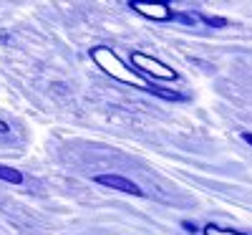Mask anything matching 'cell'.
Instances as JSON below:
<instances>
[{
	"mask_svg": "<svg viewBox=\"0 0 252 235\" xmlns=\"http://www.w3.org/2000/svg\"><path fill=\"white\" fill-rule=\"evenodd\" d=\"M131 61H134V66L139 69V71H144V74H152V76H157V78H177V74L172 71V69H166L164 63H159L157 58H152V56H144V53H131Z\"/></svg>",
	"mask_w": 252,
	"mask_h": 235,
	"instance_id": "obj_1",
	"label": "cell"
},
{
	"mask_svg": "<svg viewBox=\"0 0 252 235\" xmlns=\"http://www.w3.org/2000/svg\"><path fill=\"white\" fill-rule=\"evenodd\" d=\"M98 185L103 187H111V190H119V192H129V195H141V187L134 185L131 180H126L121 175H98L96 177Z\"/></svg>",
	"mask_w": 252,
	"mask_h": 235,
	"instance_id": "obj_2",
	"label": "cell"
},
{
	"mask_svg": "<svg viewBox=\"0 0 252 235\" xmlns=\"http://www.w3.org/2000/svg\"><path fill=\"white\" fill-rule=\"evenodd\" d=\"M131 8L134 10H139V13H144V15H149V18H157V20H166V18H174V13L166 8V5H161V8H149L146 3H131Z\"/></svg>",
	"mask_w": 252,
	"mask_h": 235,
	"instance_id": "obj_3",
	"label": "cell"
},
{
	"mask_svg": "<svg viewBox=\"0 0 252 235\" xmlns=\"http://www.w3.org/2000/svg\"><path fill=\"white\" fill-rule=\"evenodd\" d=\"M0 180L13 182V185H20V182H23V175H20L18 169H13V167H3V164H0Z\"/></svg>",
	"mask_w": 252,
	"mask_h": 235,
	"instance_id": "obj_4",
	"label": "cell"
},
{
	"mask_svg": "<svg viewBox=\"0 0 252 235\" xmlns=\"http://www.w3.org/2000/svg\"><path fill=\"white\" fill-rule=\"evenodd\" d=\"M242 139H245L247 144H252V134H250V132H245V134H242Z\"/></svg>",
	"mask_w": 252,
	"mask_h": 235,
	"instance_id": "obj_5",
	"label": "cell"
},
{
	"mask_svg": "<svg viewBox=\"0 0 252 235\" xmlns=\"http://www.w3.org/2000/svg\"><path fill=\"white\" fill-rule=\"evenodd\" d=\"M5 129H8V126H5L3 121H0V132H5Z\"/></svg>",
	"mask_w": 252,
	"mask_h": 235,
	"instance_id": "obj_6",
	"label": "cell"
}]
</instances>
